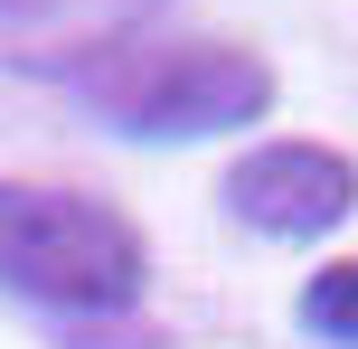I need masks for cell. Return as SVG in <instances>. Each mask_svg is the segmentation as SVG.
<instances>
[{"label":"cell","mask_w":358,"mask_h":349,"mask_svg":"<svg viewBox=\"0 0 358 349\" xmlns=\"http://www.w3.org/2000/svg\"><path fill=\"white\" fill-rule=\"evenodd\" d=\"M227 208L264 236H330L358 208V170L321 142H264L227 170Z\"/></svg>","instance_id":"3"},{"label":"cell","mask_w":358,"mask_h":349,"mask_svg":"<svg viewBox=\"0 0 358 349\" xmlns=\"http://www.w3.org/2000/svg\"><path fill=\"white\" fill-rule=\"evenodd\" d=\"M302 331L358 349V264H321V274L302 283Z\"/></svg>","instance_id":"4"},{"label":"cell","mask_w":358,"mask_h":349,"mask_svg":"<svg viewBox=\"0 0 358 349\" xmlns=\"http://www.w3.org/2000/svg\"><path fill=\"white\" fill-rule=\"evenodd\" d=\"M76 94L142 142H198L255 123L273 104V66L245 48H104L94 66H76Z\"/></svg>","instance_id":"2"},{"label":"cell","mask_w":358,"mask_h":349,"mask_svg":"<svg viewBox=\"0 0 358 349\" xmlns=\"http://www.w3.org/2000/svg\"><path fill=\"white\" fill-rule=\"evenodd\" d=\"M142 227L76 189L0 180V293L48 312H123L142 293Z\"/></svg>","instance_id":"1"}]
</instances>
